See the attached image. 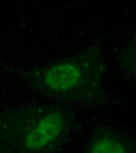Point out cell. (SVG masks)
Masks as SVG:
<instances>
[{"label": "cell", "instance_id": "cell-1", "mask_svg": "<svg viewBox=\"0 0 136 153\" xmlns=\"http://www.w3.org/2000/svg\"><path fill=\"white\" fill-rule=\"evenodd\" d=\"M102 75L100 68L87 70L75 62H65L46 71L42 81L52 94L66 98L90 97L98 94Z\"/></svg>", "mask_w": 136, "mask_h": 153}, {"label": "cell", "instance_id": "cell-3", "mask_svg": "<svg viewBox=\"0 0 136 153\" xmlns=\"http://www.w3.org/2000/svg\"><path fill=\"white\" fill-rule=\"evenodd\" d=\"M132 143L117 132L107 128L99 129L91 141L87 152L127 153L133 152Z\"/></svg>", "mask_w": 136, "mask_h": 153}, {"label": "cell", "instance_id": "cell-2", "mask_svg": "<svg viewBox=\"0 0 136 153\" xmlns=\"http://www.w3.org/2000/svg\"><path fill=\"white\" fill-rule=\"evenodd\" d=\"M65 124V118L59 111H54L45 115L26 137V147L39 150L52 144L62 135Z\"/></svg>", "mask_w": 136, "mask_h": 153}]
</instances>
